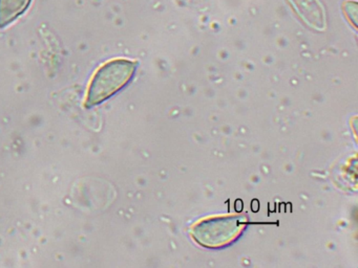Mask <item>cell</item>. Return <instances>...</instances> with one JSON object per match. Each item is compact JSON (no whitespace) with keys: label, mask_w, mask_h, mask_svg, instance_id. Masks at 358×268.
Returning a JSON list of instances; mask_svg holds the SVG:
<instances>
[{"label":"cell","mask_w":358,"mask_h":268,"mask_svg":"<svg viewBox=\"0 0 358 268\" xmlns=\"http://www.w3.org/2000/svg\"><path fill=\"white\" fill-rule=\"evenodd\" d=\"M133 61L117 59L98 69L90 84L85 106L92 107L103 102L120 90L133 77L136 70Z\"/></svg>","instance_id":"cell-1"},{"label":"cell","mask_w":358,"mask_h":268,"mask_svg":"<svg viewBox=\"0 0 358 268\" xmlns=\"http://www.w3.org/2000/svg\"><path fill=\"white\" fill-rule=\"evenodd\" d=\"M288 2L308 27L320 31L326 29V10L320 0H288Z\"/></svg>","instance_id":"cell-2"},{"label":"cell","mask_w":358,"mask_h":268,"mask_svg":"<svg viewBox=\"0 0 358 268\" xmlns=\"http://www.w3.org/2000/svg\"><path fill=\"white\" fill-rule=\"evenodd\" d=\"M32 0H0V29L15 20L30 6Z\"/></svg>","instance_id":"cell-3"},{"label":"cell","mask_w":358,"mask_h":268,"mask_svg":"<svg viewBox=\"0 0 358 268\" xmlns=\"http://www.w3.org/2000/svg\"><path fill=\"white\" fill-rule=\"evenodd\" d=\"M357 8L358 6L356 1H350L349 0V1L343 2V13L354 27H357Z\"/></svg>","instance_id":"cell-4"}]
</instances>
